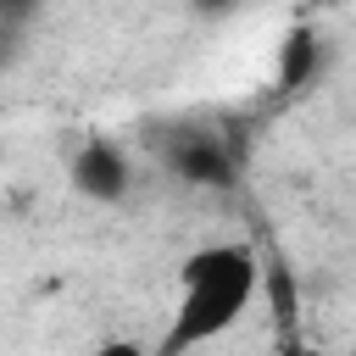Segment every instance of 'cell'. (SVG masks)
<instances>
[{
  "mask_svg": "<svg viewBox=\"0 0 356 356\" xmlns=\"http://www.w3.org/2000/svg\"><path fill=\"white\" fill-rule=\"evenodd\" d=\"M261 289V261L250 245H200L184 256L178 267V300L172 317L161 328V339L150 345V356H195L200 345L222 339L228 328H239V317L250 312Z\"/></svg>",
  "mask_w": 356,
  "mask_h": 356,
  "instance_id": "obj_1",
  "label": "cell"
},
{
  "mask_svg": "<svg viewBox=\"0 0 356 356\" xmlns=\"http://www.w3.org/2000/svg\"><path fill=\"white\" fill-rule=\"evenodd\" d=\"M67 178H72V189H78L83 200H95V206H117V200H128V189H134L128 156H122V145H111V139H83V145L72 150Z\"/></svg>",
  "mask_w": 356,
  "mask_h": 356,
  "instance_id": "obj_2",
  "label": "cell"
},
{
  "mask_svg": "<svg viewBox=\"0 0 356 356\" xmlns=\"http://www.w3.org/2000/svg\"><path fill=\"white\" fill-rule=\"evenodd\" d=\"M167 161H172V172H178L184 184H195V189H222V184H234V156H228V145H222L217 134H206V128H178L172 145H167Z\"/></svg>",
  "mask_w": 356,
  "mask_h": 356,
  "instance_id": "obj_3",
  "label": "cell"
},
{
  "mask_svg": "<svg viewBox=\"0 0 356 356\" xmlns=\"http://www.w3.org/2000/svg\"><path fill=\"white\" fill-rule=\"evenodd\" d=\"M317 67H323V39H317V33H306V28H295V33L284 39V61H278V78H284L289 89H300L306 78H317Z\"/></svg>",
  "mask_w": 356,
  "mask_h": 356,
  "instance_id": "obj_4",
  "label": "cell"
},
{
  "mask_svg": "<svg viewBox=\"0 0 356 356\" xmlns=\"http://www.w3.org/2000/svg\"><path fill=\"white\" fill-rule=\"evenodd\" d=\"M95 356H150V350H145L139 339H106V345H100Z\"/></svg>",
  "mask_w": 356,
  "mask_h": 356,
  "instance_id": "obj_5",
  "label": "cell"
},
{
  "mask_svg": "<svg viewBox=\"0 0 356 356\" xmlns=\"http://www.w3.org/2000/svg\"><path fill=\"white\" fill-rule=\"evenodd\" d=\"M284 356H323V350H284Z\"/></svg>",
  "mask_w": 356,
  "mask_h": 356,
  "instance_id": "obj_6",
  "label": "cell"
}]
</instances>
